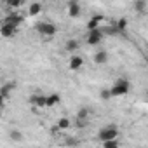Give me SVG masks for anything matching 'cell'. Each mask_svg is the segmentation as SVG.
I'll use <instances>...</instances> for the list:
<instances>
[{
  "label": "cell",
  "mask_w": 148,
  "mask_h": 148,
  "mask_svg": "<svg viewBox=\"0 0 148 148\" xmlns=\"http://www.w3.org/2000/svg\"><path fill=\"white\" fill-rule=\"evenodd\" d=\"M0 33H2V37H5V38H11V37H14V35L18 33V26L9 25V23H2Z\"/></svg>",
  "instance_id": "8"
},
{
  "label": "cell",
  "mask_w": 148,
  "mask_h": 148,
  "mask_svg": "<svg viewBox=\"0 0 148 148\" xmlns=\"http://www.w3.org/2000/svg\"><path fill=\"white\" fill-rule=\"evenodd\" d=\"M68 16L70 18H79L80 16V4L77 0H70L68 2Z\"/></svg>",
  "instance_id": "9"
},
{
  "label": "cell",
  "mask_w": 148,
  "mask_h": 148,
  "mask_svg": "<svg viewBox=\"0 0 148 148\" xmlns=\"http://www.w3.org/2000/svg\"><path fill=\"white\" fill-rule=\"evenodd\" d=\"M79 40H75V38H70V40H66V44H64V49L66 51H70V52H75V51H79Z\"/></svg>",
  "instance_id": "15"
},
{
  "label": "cell",
  "mask_w": 148,
  "mask_h": 148,
  "mask_svg": "<svg viewBox=\"0 0 148 148\" xmlns=\"http://www.w3.org/2000/svg\"><path fill=\"white\" fill-rule=\"evenodd\" d=\"M4 23H9V25L18 26V25H21V23H23V16H19L18 12H11V14L4 19Z\"/></svg>",
  "instance_id": "10"
},
{
  "label": "cell",
  "mask_w": 148,
  "mask_h": 148,
  "mask_svg": "<svg viewBox=\"0 0 148 148\" xmlns=\"http://www.w3.org/2000/svg\"><path fill=\"white\" fill-rule=\"evenodd\" d=\"M87 115H89V110L82 106V108L79 110V113H77V119H79V120H87Z\"/></svg>",
  "instance_id": "20"
},
{
  "label": "cell",
  "mask_w": 148,
  "mask_h": 148,
  "mask_svg": "<svg viewBox=\"0 0 148 148\" xmlns=\"http://www.w3.org/2000/svg\"><path fill=\"white\" fill-rule=\"evenodd\" d=\"M56 127H58L59 131H68V129L71 127V120H70L68 117H61V119L56 120Z\"/></svg>",
  "instance_id": "12"
},
{
  "label": "cell",
  "mask_w": 148,
  "mask_h": 148,
  "mask_svg": "<svg viewBox=\"0 0 148 148\" xmlns=\"http://www.w3.org/2000/svg\"><path fill=\"white\" fill-rule=\"evenodd\" d=\"M146 56H148V51H146Z\"/></svg>",
  "instance_id": "24"
},
{
  "label": "cell",
  "mask_w": 148,
  "mask_h": 148,
  "mask_svg": "<svg viewBox=\"0 0 148 148\" xmlns=\"http://www.w3.org/2000/svg\"><path fill=\"white\" fill-rule=\"evenodd\" d=\"M30 103L37 108H47V96H44L42 92H35L30 98Z\"/></svg>",
  "instance_id": "6"
},
{
  "label": "cell",
  "mask_w": 148,
  "mask_h": 148,
  "mask_svg": "<svg viewBox=\"0 0 148 148\" xmlns=\"http://www.w3.org/2000/svg\"><path fill=\"white\" fill-rule=\"evenodd\" d=\"M11 138H12V139H16V141H19L23 136H21V132H19V131H12V132H11Z\"/></svg>",
  "instance_id": "23"
},
{
  "label": "cell",
  "mask_w": 148,
  "mask_h": 148,
  "mask_svg": "<svg viewBox=\"0 0 148 148\" xmlns=\"http://www.w3.org/2000/svg\"><path fill=\"white\" fill-rule=\"evenodd\" d=\"M37 32L42 35V37H54L56 33H58V28H56V25H52V23H49V21H42V23H38L37 25Z\"/></svg>",
  "instance_id": "2"
},
{
  "label": "cell",
  "mask_w": 148,
  "mask_h": 148,
  "mask_svg": "<svg viewBox=\"0 0 148 148\" xmlns=\"http://www.w3.org/2000/svg\"><path fill=\"white\" fill-rule=\"evenodd\" d=\"M132 9H134L136 12H145V11H146V0H134Z\"/></svg>",
  "instance_id": "17"
},
{
  "label": "cell",
  "mask_w": 148,
  "mask_h": 148,
  "mask_svg": "<svg viewBox=\"0 0 148 148\" xmlns=\"http://www.w3.org/2000/svg\"><path fill=\"white\" fill-rule=\"evenodd\" d=\"M98 138L101 139V143L103 141H108V139H115V138H119V129L115 125H106V127L99 129Z\"/></svg>",
  "instance_id": "3"
},
{
  "label": "cell",
  "mask_w": 148,
  "mask_h": 148,
  "mask_svg": "<svg viewBox=\"0 0 148 148\" xmlns=\"http://www.w3.org/2000/svg\"><path fill=\"white\" fill-rule=\"evenodd\" d=\"M103 146L105 148H117L119 146V141H117V138L115 139H108V141H103Z\"/></svg>",
  "instance_id": "21"
},
{
  "label": "cell",
  "mask_w": 148,
  "mask_h": 148,
  "mask_svg": "<svg viewBox=\"0 0 148 148\" xmlns=\"http://www.w3.org/2000/svg\"><path fill=\"white\" fill-rule=\"evenodd\" d=\"M58 103H59V94H58V92L47 94V108H52V106H56Z\"/></svg>",
  "instance_id": "16"
},
{
  "label": "cell",
  "mask_w": 148,
  "mask_h": 148,
  "mask_svg": "<svg viewBox=\"0 0 148 148\" xmlns=\"http://www.w3.org/2000/svg\"><path fill=\"white\" fill-rule=\"evenodd\" d=\"M82 66H84V58H82V56H79V54H73V56H70L68 68H70L71 71H79Z\"/></svg>",
  "instance_id": "5"
},
{
  "label": "cell",
  "mask_w": 148,
  "mask_h": 148,
  "mask_svg": "<svg viewBox=\"0 0 148 148\" xmlns=\"http://www.w3.org/2000/svg\"><path fill=\"white\" fill-rule=\"evenodd\" d=\"M108 52L106 51H98L96 54H94V63L96 64H106L108 63Z\"/></svg>",
  "instance_id": "11"
},
{
  "label": "cell",
  "mask_w": 148,
  "mask_h": 148,
  "mask_svg": "<svg viewBox=\"0 0 148 148\" xmlns=\"http://www.w3.org/2000/svg\"><path fill=\"white\" fill-rule=\"evenodd\" d=\"M5 4H7V7L9 9H19L21 5H23V0H5Z\"/></svg>",
  "instance_id": "19"
},
{
  "label": "cell",
  "mask_w": 148,
  "mask_h": 148,
  "mask_svg": "<svg viewBox=\"0 0 148 148\" xmlns=\"http://www.w3.org/2000/svg\"><path fill=\"white\" fill-rule=\"evenodd\" d=\"M110 91H112V96H113V98H120V96L129 94L131 84H129V80H127L125 77H120V79L115 80V84L110 87Z\"/></svg>",
  "instance_id": "1"
},
{
  "label": "cell",
  "mask_w": 148,
  "mask_h": 148,
  "mask_svg": "<svg viewBox=\"0 0 148 148\" xmlns=\"http://www.w3.org/2000/svg\"><path fill=\"white\" fill-rule=\"evenodd\" d=\"M101 98H103V99L113 98V96H112V91H110V89H103V91H101Z\"/></svg>",
  "instance_id": "22"
},
{
  "label": "cell",
  "mask_w": 148,
  "mask_h": 148,
  "mask_svg": "<svg viewBox=\"0 0 148 148\" xmlns=\"http://www.w3.org/2000/svg\"><path fill=\"white\" fill-rule=\"evenodd\" d=\"M16 89V82H5L0 87V96H2V103H5V99L11 96V92Z\"/></svg>",
  "instance_id": "7"
},
{
  "label": "cell",
  "mask_w": 148,
  "mask_h": 148,
  "mask_svg": "<svg viewBox=\"0 0 148 148\" xmlns=\"http://www.w3.org/2000/svg\"><path fill=\"white\" fill-rule=\"evenodd\" d=\"M103 37H105V32H103V28H96V30H87V44L89 45H98L101 40H103Z\"/></svg>",
  "instance_id": "4"
},
{
  "label": "cell",
  "mask_w": 148,
  "mask_h": 148,
  "mask_svg": "<svg viewBox=\"0 0 148 148\" xmlns=\"http://www.w3.org/2000/svg\"><path fill=\"white\" fill-rule=\"evenodd\" d=\"M101 21H103V16H92V18L87 21V30H96V28H99Z\"/></svg>",
  "instance_id": "14"
},
{
  "label": "cell",
  "mask_w": 148,
  "mask_h": 148,
  "mask_svg": "<svg viewBox=\"0 0 148 148\" xmlns=\"http://www.w3.org/2000/svg\"><path fill=\"white\" fill-rule=\"evenodd\" d=\"M115 26H117L119 33H125V30H127V19H125V18H120V19L115 23Z\"/></svg>",
  "instance_id": "18"
},
{
  "label": "cell",
  "mask_w": 148,
  "mask_h": 148,
  "mask_svg": "<svg viewBox=\"0 0 148 148\" xmlns=\"http://www.w3.org/2000/svg\"><path fill=\"white\" fill-rule=\"evenodd\" d=\"M42 12V4L40 2H33L28 5V16H38Z\"/></svg>",
  "instance_id": "13"
}]
</instances>
